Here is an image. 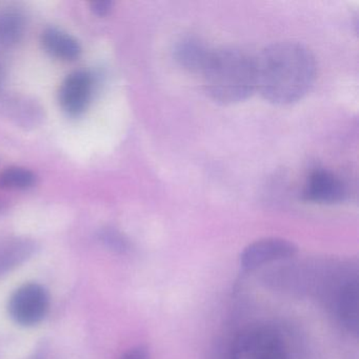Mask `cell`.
<instances>
[{
	"label": "cell",
	"instance_id": "cell-1",
	"mask_svg": "<svg viewBox=\"0 0 359 359\" xmlns=\"http://www.w3.org/2000/svg\"><path fill=\"white\" fill-rule=\"evenodd\" d=\"M256 90L279 106L299 102L317 76L315 56L306 46L280 41L264 48L255 57Z\"/></svg>",
	"mask_w": 359,
	"mask_h": 359
},
{
	"label": "cell",
	"instance_id": "cell-2",
	"mask_svg": "<svg viewBox=\"0 0 359 359\" xmlns=\"http://www.w3.org/2000/svg\"><path fill=\"white\" fill-rule=\"evenodd\" d=\"M201 75L208 95L219 104L243 102L256 91L255 57L238 48L212 50Z\"/></svg>",
	"mask_w": 359,
	"mask_h": 359
},
{
	"label": "cell",
	"instance_id": "cell-3",
	"mask_svg": "<svg viewBox=\"0 0 359 359\" xmlns=\"http://www.w3.org/2000/svg\"><path fill=\"white\" fill-rule=\"evenodd\" d=\"M231 359H289L285 339L270 327H248L236 336Z\"/></svg>",
	"mask_w": 359,
	"mask_h": 359
},
{
	"label": "cell",
	"instance_id": "cell-4",
	"mask_svg": "<svg viewBox=\"0 0 359 359\" xmlns=\"http://www.w3.org/2000/svg\"><path fill=\"white\" fill-rule=\"evenodd\" d=\"M49 306V294L45 287L39 283H27L10 298L9 314L18 325L32 327L45 318Z\"/></svg>",
	"mask_w": 359,
	"mask_h": 359
},
{
	"label": "cell",
	"instance_id": "cell-5",
	"mask_svg": "<svg viewBox=\"0 0 359 359\" xmlns=\"http://www.w3.org/2000/svg\"><path fill=\"white\" fill-rule=\"evenodd\" d=\"M295 243L278 237H268L254 241L241 254V268L248 272L257 270L271 262L289 259L297 253Z\"/></svg>",
	"mask_w": 359,
	"mask_h": 359
},
{
	"label": "cell",
	"instance_id": "cell-6",
	"mask_svg": "<svg viewBox=\"0 0 359 359\" xmlns=\"http://www.w3.org/2000/svg\"><path fill=\"white\" fill-rule=\"evenodd\" d=\"M348 196V188L344 180L327 169H316L310 174L304 191L302 199L321 205L342 203Z\"/></svg>",
	"mask_w": 359,
	"mask_h": 359
},
{
	"label": "cell",
	"instance_id": "cell-7",
	"mask_svg": "<svg viewBox=\"0 0 359 359\" xmlns=\"http://www.w3.org/2000/svg\"><path fill=\"white\" fill-rule=\"evenodd\" d=\"M92 86V79L88 73L79 71L69 75L60 87L62 110L73 117L83 114L91 98Z\"/></svg>",
	"mask_w": 359,
	"mask_h": 359
},
{
	"label": "cell",
	"instance_id": "cell-8",
	"mask_svg": "<svg viewBox=\"0 0 359 359\" xmlns=\"http://www.w3.org/2000/svg\"><path fill=\"white\" fill-rule=\"evenodd\" d=\"M212 49L196 37H184L174 48V58L180 67L190 72L201 74Z\"/></svg>",
	"mask_w": 359,
	"mask_h": 359
},
{
	"label": "cell",
	"instance_id": "cell-9",
	"mask_svg": "<svg viewBox=\"0 0 359 359\" xmlns=\"http://www.w3.org/2000/svg\"><path fill=\"white\" fill-rule=\"evenodd\" d=\"M336 314L341 325L350 332L358 331V281H346L336 297Z\"/></svg>",
	"mask_w": 359,
	"mask_h": 359
},
{
	"label": "cell",
	"instance_id": "cell-10",
	"mask_svg": "<svg viewBox=\"0 0 359 359\" xmlns=\"http://www.w3.org/2000/svg\"><path fill=\"white\" fill-rule=\"evenodd\" d=\"M41 45L50 55L58 60H74L81 53V45L76 39L55 28L43 31Z\"/></svg>",
	"mask_w": 359,
	"mask_h": 359
},
{
	"label": "cell",
	"instance_id": "cell-11",
	"mask_svg": "<svg viewBox=\"0 0 359 359\" xmlns=\"http://www.w3.org/2000/svg\"><path fill=\"white\" fill-rule=\"evenodd\" d=\"M25 31L22 12L13 8L0 9V48L7 49L18 43Z\"/></svg>",
	"mask_w": 359,
	"mask_h": 359
},
{
	"label": "cell",
	"instance_id": "cell-12",
	"mask_svg": "<svg viewBox=\"0 0 359 359\" xmlns=\"http://www.w3.org/2000/svg\"><path fill=\"white\" fill-rule=\"evenodd\" d=\"M35 184L36 175L25 168H8L0 174V188L4 190H27Z\"/></svg>",
	"mask_w": 359,
	"mask_h": 359
},
{
	"label": "cell",
	"instance_id": "cell-13",
	"mask_svg": "<svg viewBox=\"0 0 359 359\" xmlns=\"http://www.w3.org/2000/svg\"><path fill=\"white\" fill-rule=\"evenodd\" d=\"M32 245L27 241H11L0 245V272L25 259L30 254Z\"/></svg>",
	"mask_w": 359,
	"mask_h": 359
},
{
	"label": "cell",
	"instance_id": "cell-14",
	"mask_svg": "<svg viewBox=\"0 0 359 359\" xmlns=\"http://www.w3.org/2000/svg\"><path fill=\"white\" fill-rule=\"evenodd\" d=\"M7 111L10 116L15 118L18 123L28 125L29 123H36L39 118V109L34 104L27 102V100H15L9 102L7 106Z\"/></svg>",
	"mask_w": 359,
	"mask_h": 359
},
{
	"label": "cell",
	"instance_id": "cell-15",
	"mask_svg": "<svg viewBox=\"0 0 359 359\" xmlns=\"http://www.w3.org/2000/svg\"><path fill=\"white\" fill-rule=\"evenodd\" d=\"M102 239L115 249H125L126 245H127L123 237L115 231H104L102 233Z\"/></svg>",
	"mask_w": 359,
	"mask_h": 359
},
{
	"label": "cell",
	"instance_id": "cell-16",
	"mask_svg": "<svg viewBox=\"0 0 359 359\" xmlns=\"http://www.w3.org/2000/svg\"><path fill=\"white\" fill-rule=\"evenodd\" d=\"M121 359H152L150 351L144 346H135L130 348L121 357Z\"/></svg>",
	"mask_w": 359,
	"mask_h": 359
},
{
	"label": "cell",
	"instance_id": "cell-17",
	"mask_svg": "<svg viewBox=\"0 0 359 359\" xmlns=\"http://www.w3.org/2000/svg\"><path fill=\"white\" fill-rule=\"evenodd\" d=\"M113 3L110 0H100L91 4V10L95 15L100 18L108 15L112 11Z\"/></svg>",
	"mask_w": 359,
	"mask_h": 359
},
{
	"label": "cell",
	"instance_id": "cell-18",
	"mask_svg": "<svg viewBox=\"0 0 359 359\" xmlns=\"http://www.w3.org/2000/svg\"><path fill=\"white\" fill-rule=\"evenodd\" d=\"M3 79H4V71H3V68H1V66H0V87H1V83H3Z\"/></svg>",
	"mask_w": 359,
	"mask_h": 359
}]
</instances>
